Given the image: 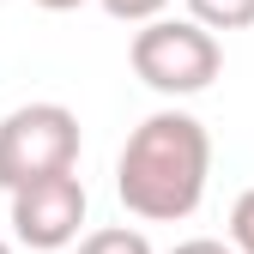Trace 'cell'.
Segmentation results:
<instances>
[{"label":"cell","mask_w":254,"mask_h":254,"mask_svg":"<svg viewBox=\"0 0 254 254\" xmlns=\"http://www.w3.org/2000/svg\"><path fill=\"white\" fill-rule=\"evenodd\" d=\"M170 254H236L230 242H218V236H194V242H176Z\"/></svg>","instance_id":"9"},{"label":"cell","mask_w":254,"mask_h":254,"mask_svg":"<svg viewBox=\"0 0 254 254\" xmlns=\"http://www.w3.org/2000/svg\"><path fill=\"white\" fill-rule=\"evenodd\" d=\"M212 182V133L188 109H157L127 133L115 157V194L145 224L194 218Z\"/></svg>","instance_id":"1"},{"label":"cell","mask_w":254,"mask_h":254,"mask_svg":"<svg viewBox=\"0 0 254 254\" xmlns=\"http://www.w3.org/2000/svg\"><path fill=\"white\" fill-rule=\"evenodd\" d=\"M133 73L157 91V97H200V91L224 73V49H218V30L194 24V18H145L133 30Z\"/></svg>","instance_id":"2"},{"label":"cell","mask_w":254,"mask_h":254,"mask_svg":"<svg viewBox=\"0 0 254 254\" xmlns=\"http://www.w3.org/2000/svg\"><path fill=\"white\" fill-rule=\"evenodd\" d=\"M188 18L206 24V30H248L254 0H188Z\"/></svg>","instance_id":"5"},{"label":"cell","mask_w":254,"mask_h":254,"mask_svg":"<svg viewBox=\"0 0 254 254\" xmlns=\"http://www.w3.org/2000/svg\"><path fill=\"white\" fill-rule=\"evenodd\" d=\"M230 248L236 254H254V188L236 194V206H230Z\"/></svg>","instance_id":"7"},{"label":"cell","mask_w":254,"mask_h":254,"mask_svg":"<svg viewBox=\"0 0 254 254\" xmlns=\"http://www.w3.org/2000/svg\"><path fill=\"white\" fill-rule=\"evenodd\" d=\"M73 164H79V115L67 103H18L0 121V188L6 194Z\"/></svg>","instance_id":"3"},{"label":"cell","mask_w":254,"mask_h":254,"mask_svg":"<svg viewBox=\"0 0 254 254\" xmlns=\"http://www.w3.org/2000/svg\"><path fill=\"white\" fill-rule=\"evenodd\" d=\"M79 254H151L145 230H127V224H109V230H91L79 242Z\"/></svg>","instance_id":"6"},{"label":"cell","mask_w":254,"mask_h":254,"mask_svg":"<svg viewBox=\"0 0 254 254\" xmlns=\"http://www.w3.org/2000/svg\"><path fill=\"white\" fill-rule=\"evenodd\" d=\"M0 254H12V248H6V242H0Z\"/></svg>","instance_id":"11"},{"label":"cell","mask_w":254,"mask_h":254,"mask_svg":"<svg viewBox=\"0 0 254 254\" xmlns=\"http://www.w3.org/2000/svg\"><path fill=\"white\" fill-rule=\"evenodd\" d=\"M85 182L73 170H55V176H37V182H24L12 188V236L24 248H37V254H55V248H67L79 242V224H85Z\"/></svg>","instance_id":"4"},{"label":"cell","mask_w":254,"mask_h":254,"mask_svg":"<svg viewBox=\"0 0 254 254\" xmlns=\"http://www.w3.org/2000/svg\"><path fill=\"white\" fill-rule=\"evenodd\" d=\"M97 6L109 12V18H121V24H145V18H157L170 6V0H97Z\"/></svg>","instance_id":"8"},{"label":"cell","mask_w":254,"mask_h":254,"mask_svg":"<svg viewBox=\"0 0 254 254\" xmlns=\"http://www.w3.org/2000/svg\"><path fill=\"white\" fill-rule=\"evenodd\" d=\"M43 12H73V6H85V0H37Z\"/></svg>","instance_id":"10"}]
</instances>
